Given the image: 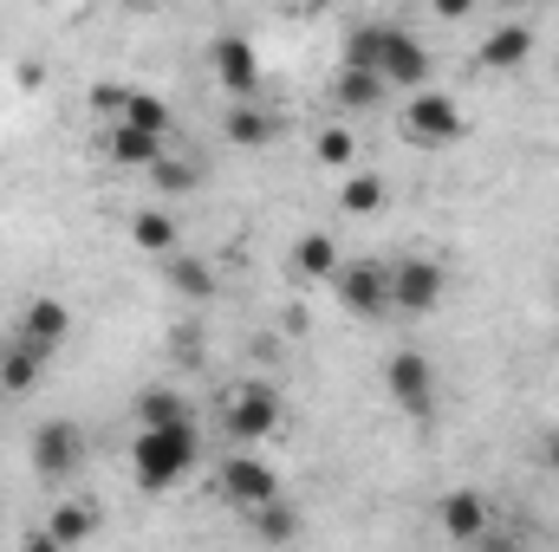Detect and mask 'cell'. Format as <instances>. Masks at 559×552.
<instances>
[{"instance_id":"1","label":"cell","mask_w":559,"mask_h":552,"mask_svg":"<svg viewBox=\"0 0 559 552\" xmlns=\"http://www.w3.org/2000/svg\"><path fill=\"white\" fill-rule=\"evenodd\" d=\"M124 455H131V481H138L143 494H169L195 468V455H202L195 416L189 422H138V435H131Z\"/></svg>"},{"instance_id":"2","label":"cell","mask_w":559,"mask_h":552,"mask_svg":"<svg viewBox=\"0 0 559 552\" xmlns=\"http://www.w3.org/2000/svg\"><path fill=\"white\" fill-rule=\"evenodd\" d=\"M222 422H228V435H235V442H267V435H280V422H286L280 384H267V377L235 384V391L222 397Z\"/></svg>"},{"instance_id":"3","label":"cell","mask_w":559,"mask_h":552,"mask_svg":"<svg viewBox=\"0 0 559 552\" xmlns=\"http://www.w3.org/2000/svg\"><path fill=\"white\" fill-rule=\"evenodd\" d=\"M26 455H33V475H39L46 488H66V481L85 468V429H79L72 416H46V422L33 429V442H26Z\"/></svg>"},{"instance_id":"4","label":"cell","mask_w":559,"mask_h":552,"mask_svg":"<svg viewBox=\"0 0 559 552\" xmlns=\"http://www.w3.org/2000/svg\"><path fill=\"white\" fill-rule=\"evenodd\" d=\"M462 131H468V118H462V105L449 92H429V85L411 92V105H404V143L449 149V143H462Z\"/></svg>"},{"instance_id":"5","label":"cell","mask_w":559,"mask_h":552,"mask_svg":"<svg viewBox=\"0 0 559 552\" xmlns=\"http://www.w3.org/2000/svg\"><path fill=\"white\" fill-rule=\"evenodd\" d=\"M332 299H338L352 319H384V312H397V305H391V267H384V261H338Z\"/></svg>"},{"instance_id":"6","label":"cell","mask_w":559,"mask_h":552,"mask_svg":"<svg viewBox=\"0 0 559 552\" xmlns=\"http://www.w3.org/2000/svg\"><path fill=\"white\" fill-rule=\"evenodd\" d=\"M442 292H449V267H442V261H429V254L391 261V305H397V312L429 319V312L442 305Z\"/></svg>"},{"instance_id":"7","label":"cell","mask_w":559,"mask_h":552,"mask_svg":"<svg viewBox=\"0 0 559 552\" xmlns=\"http://www.w3.org/2000/svg\"><path fill=\"white\" fill-rule=\"evenodd\" d=\"M436 527H442V540H455V547H488V540H495V501H488L481 488H449V494L436 501Z\"/></svg>"},{"instance_id":"8","label":"cell","mask_w":559,"mask_h":552,"mask_svg":"<svg viewBox=\"0 0 559 552\" xmlns=\"http://www.w3.org/2000/svg\"><path fill=\"white\" fill-rule=\"evenodd\" d=\"M215 488H222V501H228V507L254 514L261 501H280V468H267L261 455H228V461H222V475H215Z\"/></svg>"},{"instance_id":"9","label":"cell","mask_w":559,"mask_h":552,"mask_svg":"<svg viewBox=\"0 0 559 552\" xmlns=\"http://www.w3.org/2000/svg\"><path fill=\"white\" fill-rule=\"evenodd\" d=\"M384 397L404 416H429L436 410V364H429L423 351H397V358L384 364Z\"/></svg>"},{"instance_id":"10","label":"cell","mask_w":559,"mask_h":552,"mask_svg":"<svg viewBox=\"0 0 559 552\" xmlns=\"http://www.w3.org/2000/svg\"><path fill=\"white\" fill-rule=\"evenodd\" d=\"M13 338H26L39 358H52V351L72 338V305H66V299H52V292H33V299L20 305V325H13Z\"/></svg>"},{"instance_id":"11","label":"cell","mask_w":559,"mask_h":552,"mask_svg":"<svg viewBox=\"0 0 559 552\" xmlns=\"http://www.w3.org/2000/svg\"><path fill=\"white\" fill-rule=\"evenodd\" d=\"M378 72H384V85H391V92H397V85H423V79H429V52H423V39L411 33V26H384Z\"/></svg>"},{"instance_id":"12","label":"cell","mask_w":559,"mask_h":552,"mask_svg":"<svg viewBox=\"0 0 559 552\" xmlns=\"http://www.w3.org/2000/svg\"><path fill=\"white\" fill-rule=\"evenodd\" d=\"M209 65H215V79L228 85V98H254V92H261V59H254V46H248L241 33H222L215 52H209Z\"/></svg>"},{"instance_id":"13","label":"cell","mask_w":559,"mask_h":552,"mask_svg":"<svg viewBox=\"0 0 559 552\" xmlns=\"http://www.w3.org/2000/svg\"><path fill=\"white\" fill-rule=\"evenodd\" d=\"M534 59V26L527 20H501L481 46H475V65L481 72H521Z\"/></svg>"},{"instance_id":"14","label":"cell","mask_w":559,"mask_h":552,"mask_svg":"<svg viewBox=\"0 0 559 552\" xmlns=\"http://www.w3.org/2000/svg\"><path fill=\"white\" fill-rule=\"evenodd\" d=\"M391 98V85H384V72H371V65H338L332 72V105H345V111H378Z\"/></svg>"},{"instance_id":"15","label":"cell","mask_w":559,"mask_h":552,"mask_svg":"<svg viewBox=\"0 0 559 552\" xmlns=\"http://www.w3.org/2000/svg\"><path fill=\"white\" fill-rule=\"evenodd\" d=\"M163 279H169V292H182L189 305H209V299H215V267H209L202 254H189V248L163 254Z\"/></svg>"},{"instance_id":"16","label":"cell","mask_w":559,"mask_h":552,"mask_svg":"<svg viewBox=\"0 0 559 552\" xmlns=\"http://www.w3.org/2000/svg\"><path fill=\"white\" fill-rule=\"evenodd\" d=\"M222 137L235 143V149H261V143L280 137V118L261 111V105H248V98H235V105L222 111Z\"/></svg>"},{"instance_id":"17","label":"cell","mask_w":559,"mask_h":552,"mask_svg":"<svg viewBox=\"0 0 559 552\" xmlns=\"http://www.w3.org/2000/svg\"><path fill=\"white\" fill-rule=\"evenodd\" d=\"M39 533H46V547H52V552H72V547H85V540L98 533V514H92L85 501H59V507H52V520H46Z\"/></svg>"},{"instance_id":"18","label":"cell","mask_w":559,"mask_h":552,"mask_svg":"<svg viewBox=\"0 0 559 552\" xmlns=\"http://www.w3.org/2000/svg\"><path fill=\"white\" fill-rule=\"evenodd\" d=\"M163 143H169V137H150V131H138V124L111 118V137H105V156H111L118 169H150V163L163 156Z\"/></svg>"},{"instance_id":"19","label":"cell","mask_w":559,"mask_h":552,"mask_svg":"<svg viewBox=\"0 0 559 552\" xmlns=\"http://www.w3.org/2000/svg\"><path fill=\"white\" fill-rule=\"evenodd\" d=\"M39 371H46V358H39L26 338H7V345H0V397H26V391L39 384Z\"/></svg>"},{"instance_id":"20","label":"cell","mask_w":559,"mask_h":552,"mask_svg":"<svg viewBox=\"0 0 559 552\" xmlns=\"http://www.w3.org/2000/svg\"><path fill=\"white\" fill-rule=\"evenodd\" d=\"M293 274L299 279H325V286H332V274H338V241H332L325 228H306V235L293 241Z\"/></svg>"},{"instance_id":"21","label":"cell","mask_w":559,"mask_h":552,"mask_svg":"<svg viewBox=\"0 0 559 552\" xmlns=\"http://www.w3.org/2000/svg\"><path fill=\"white\" fill-rule=\"evenodd\" d=\"M131 241H138L143 254H176L182 248V228H176V215L169 208H143V215H131Z\"/></svg>"},{"instance_id":"22","label":"cell","mask_w":559,"mask_h":552,"mask_svg":"<svg viewBox=\"0 0 559 552\" xmlns=\"http://www.w3.org/2000/svg\"><path fill=\"white\" fill-rule=\"evenodd\" d=\"M384 202H391V182L378 169H352L345 189H338V208L345 215H384Z\"/></svg>"},{"instance_id":"23","label":"cell","mask_w":559,"mask_h":552,"mask_svg":"<svg viewBox=\"0 0 559 552\" xmlns=\"http://www.w3.org/2000/svg\"><path fill=\"white\" fill-rule=\"evenodd\" d=\"M143 176H150V189H156L163 202H176V195H189V189L202 182V169H195L189 156H169V149H163V156H156V163H150Z\"/></svg>"},{"instance_id":"24","label":"cell","mask_w":559,"mask_h":552,"mask_svg":"<svg viewBox=\"0 0 559 552\" xmlns=\"http://www.w3.org/2000/svg\"><path fill=\"white\" fill-rule=\"evenodd\" d=\"M124 124H138V131H150V137H169L176 131V118H169V105L156 98V92H143V85H131L124 92V111H118Z\"/></svg>"},{"instance_id":"25","label":"cell","mask_w":559,"mask_h":552,"mask_svg":"<svg viewBox=\"0 0 559 552\" xmlns=\"http://www.w3.org/2000/svg\"><path fill=\"white\" fill-rule=\"evenodd\" d=\"M138 422H189V397L176 384H143L138 391Z\"/></svg>"},{"instance_id":"26","label":"cell","mask_w":559,"mask_h":552,"mask_svg":"<svg viewBox=\"0 0 559 552\" xmlns=\"http://www.w3.org/2000/svg\"><path fill=\"white\" fill-rule=\"evenodd\" d=\"M254 533H261V540H299V514L286 507V494L254 507Z\"/></svg>"},{"instance_id":"27","label":"cell","mask_w":559,"mask_h":552,"mask_svg":"<svg viewBox=\"0 0 559 552\" xmlns=\"http://www.w3.org/2000/svg\"><path fill=\"white\" fill-rule=\"evenodd\" d=\"M312 156H319L325 169H345V163L358 156V137H352V131H332V124H325V131L312 137Z\"/></svg>"},{"instance_id":"28","label":"cell","mask_w":559,"mask_h":552,"mask_svg":"<svg viewBox=\"0 0 559 552\" xmlns=\"http://www.w3.org/2000/svg\"><path fill=\"white\" fill-rule=\"evenodd\" d=\"M124 92H131V85H118V79H98V85H92V111L118 118V111H124Z\"/></svg>"},{"instance_id":"29","label":"cell","mask_w":559,"mask_h":552,"mask_svg":"<svg viewBox=\"0 0 559 552\" xmlns=\"http://www.w3.org/2000/svg\"><path fill=\"white\" fill-rule=\"evenodd\" d=\"M169 358L202 364V332H195V325H176V332H169Z\"/></svg>"},{"instance_id":"30","label":"cell","mask_w":559,"mask_h":552,"mask_svg":"<svg viewBox=\"0 0 559 552\" xmlns=\"http://www.w3.org/2000/svg\"><path fill=\"white\" fill-rule=\"evenodd\" d=\"M534 455H540V468H547V475H559V429H547V435L534 442Z\"/></svg>"},{"instance_id":"31","label":"cell","mask_w":559,"mask_h":552,"mask_svg":"<svg viewBox=\"0 0 559 552\" xmlns=\"http://www.w3.org/2000/svg\"><path fill=\"white\" fill-rule=\"evenodd\" d=\"M436 7V20H468L475 13V0H429Z\"/></svg>"},{"instance_id":"32","label":"cell","mask_w":559,"mask_h":552,"mask_svg":"<svg viewBox=\"0 0 559 552\" xmlns=\"http://www.w3.org/2000/svg\"><path fill=\"white\" fill-rule=\"evenodd\" d=\"M124 7H169V0H124Z\"/></svg>"},{"instance_id":"33","label":"cell","mask_w":559,"mask_h":552,"mask_svg":"<svg viewBox=\"0 0 559 552\" xmlns=\"http://www.w3.org/2000/svg\"><path fill=\"white\" fill-rule=\"evenodd\" d=\"M495 7H521V0H495Z\"/></svg>"},{"instance_id":"34","label":"cell","mask_w":559,"mask_h":552,"mask_svg":"<svg viewBox=\"0 0 559 552\" xmlns=\"http://www.w3.org/2000/svg\"><path fill=\"white\" fill-rule=\"evenodd\" d=\"M554 85H559V59H554Z\"/></svg>"}]
</instances>
